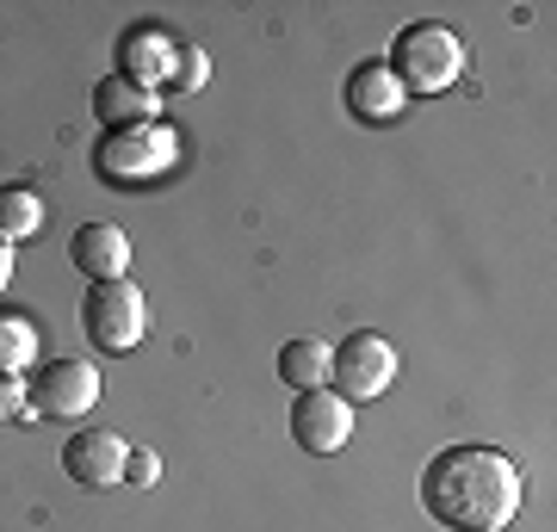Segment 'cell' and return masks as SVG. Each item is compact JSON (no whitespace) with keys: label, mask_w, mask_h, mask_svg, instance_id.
I'll return each mask as SVG.
<instances>
[{"label":"cell","mask_w":557,"mask_h":532,"mask_svg":"<svg viewBox=\"0 0 557 532\" xmlns=\"http://www.w3.org/2000/svg\"><path fill=\"white\" fill-rule=\"evenodd\" d=\"M421 508L453 532H502L520 514V471L496 446H446L421 471Z\"/></svg>","instance_id":"1"},{"label":"cell","mask_w":557,"mask_h":532,"mask_svg":"<svg viewBox=\"0 0 557 532\" xmlns=\"http://www.w3.org/2000/svg\"><path fill=\"white\" fill-rule=\"evenodd\" d=\"M384 69L397 75L403 94H446V87L465 75V44H458L453 25L416 20V25H403V32H397Z\"/></svg>","instance_id":"2"},{"label":"cell","mask_w":557,"mask_h":532,"mask_svg":"<svg viewBox=\"0 0 557 532\" xmlns=\"http://www.w3.org/2000/svg\"><path fill=\"white\" fill-rule=\"evenodd\" d=\"M81 329L100 354H131L149 329V304L131 279H106V285H87L81 297Z\"/></svg>","instance_id":"3"},{"label":"cell","mask_w":557,"mask_h":532,"mask_svg":"<svg viewBox=\"0 0 557 532\" xmlns=\"http://www.w3.org/2000/svg\"><path fill=\"white\" fill-rule=\"evenodd\" d=\"M329 384H335L341 403H372V396H384L397 384V347L384 335H372V329H359V335H347L335 347Z\"/></svg>","instance_id":"4"},{"label":"cell","mask_w":557,"mask_h":532,"mask_svg":"<svg viewBox=\"0 0 557 532\" xmlns=\"http://www.w3.org/2000/svg\"><path fill=\"white\" fill-rule=\"evenodd\" d=\"M168 161H174V131L161 119L137 124V131H112V137L94 149V168H100V180H112V186H143V180H156Z\"/></svg>","instance_id":"5"},{"label":"cell","mask_w":557,"mask_h":532,"mask_svg":"<svg viewBox=\"0 0 557 532\" xmlns=\"http://www.w3.org/2000/svg\"><path fill=\"white\" fill-rule=\"evenodd\" d=\"M100 372L87 366V359H50L38 372V384H25V396H32V409L50 415V421H81V415L100 403Z\"/></svg>","instance_id":"6"},{"label":"cell","mask_w":557,"mask_h":532,"mask_svg":"<svg viewBox=\"0 0 557 532\" xmlns=\"http://www.w3.org/2000/svg\"><path fill=\"white\" fill-rule=\"evenodd\" d=\"M292 440L317 458L341 453L354 440V403H341L329 384L322 391H298V403H292Z\"/></svg>","instance_id":"7"},{"label":"cell","mask_w":557,"mask_h":532,"mask_svg":"<svg viewBox=\"0 0 557 532\" xmlns=\"http://www.w3.org/2000/svg\"><path fill=\"white\" fill-rule=\"evenodd\" d=\"M124 458H131V446H124L119 434L81 428V434H69V446H62V471H69V483H81V490H112V483H124Z\"/></svg>","instance_id":"8"},{"label":"cell","mask_w":557,"mask_h":532,"mask_svg":"<svg viewBox=\"0 0 557 532\" xmlns=\"http://www.w3.org/2000/svg\"><path fill=\"white\" fill-rule=\"evenodd\" d=\"M174 69H180V44L168 38V32H156V25H131V32L119 38V75L124 81L168 94Z\"/></svg>","instance_id":"9"},{"label":"cell","mask_w":557,"mask_h":532,"mask_svg":"<svg viewBox=\"0 0 557 532\" xmlns=\"http://www.w3.org/2000/svg\"><path fill=\"white\" fill-rule=\"evenodd\" d=\"M69 260H75V273L94 279V285L124 279L131 273V236H124L119 223H87V230H75V242H69Z\"/></svg>","instance_id":"10"},{"label":"cell","mask_w":557,"mask_h":532,"mask_svg":"<svg viewBox=\"0 0 557 532\" xmlns=\"http://www.w3.org/2000/svg\"><path fill=\"white\" fill-rule=\"evenodd\" d=\"M156 112H161L156 87H137V81H124V75H106L100 87H94V119H100L106 131H137V124H156Z\"/></svg>","instance_id":"11"},{"label":"cell","mask_w":557,"mask_h":532,"mask_svg":"<svg viewBox=\"0 0 557 532\" xmlns=\"http://www.w3.org/2000/svg\"><path fill=\"white\" fill-rule=\"evenodd\" d=\"M403 87H397V75L384 69V62H359L354 75H347V112L354 119H366V124H391L403 112Z\"/></svg>","instance_id":"12"},{"label":"cell","mask_w":557,"mask_h":532,"mask_svg":"<svg viewBox=\"0 0 557 532\" xmlns=\"http://www.w3.org/2000/svg\"><path fill=\"white\" fill-rule=\"evenodd\" d=\"M329 359H335V347L317 335H298L278 347V384H292V396L298 391H322L329 384Z\"/></svg>","instance_id":"13"},{"label":"cell","mask_w":557,"mask_h":532,"mask_svg":"<svg viewBox=\"0 0 557 532\" xmlns=\"http://www.w3.org/2000/svg\"><path fill=\"white\" fill-rule=\"evenodd\" d=\"M44 223V198L32 186H0V242H32Z\"/></svg>","instance_id":"14"},{"label":"cell","mask_w":557,"mask_h":532,"mask_svg":"<svg viewBox=\"0 0 557 532\" xmlns=\"http://www.w3.org/2000/svg\"><path fill=\"white\" fill-rule=\"evenodd\" d=\"M32 359H38V329H32V316L0 310V372H25Z\"/></svg>","instance_id":"15"},{"label":"cell","mask_w":557,"mask_h":532,"mask_svg":"<svg viewBox=\"0 0 557 532\" xmlns=\"http://www.w3.org/2000/svg\"><path fill=\"white\" fill-rule=\"evenodd\" d=\"M20 415H25V378L0 372V421H20Z\"/></svg>","instance_id":"16"},{"label":"cell","mask_w":557,"mask_h":532,"mask_svg":"<svg viewBox=\"0 0 557 532\" xmlns=\"http://www.w3.org/2000/svg\"><path fill=\"white\" fill-rule=\"evenodd\" d=\"M124 477H131V483H143V490H149V483H156V477H161L156 453H131V458H124Z\"/></svg>","instance_id":"17"},{"label":"cell","mask_w":557,"mask_h":532,"mask_svg":"<svg viewBox=\"0 0 557 532\" xmlns=\"http://www.w3.org/2000/svg\"><path fill=\"white\" fill-rule=\"evenodd\" d=\"M7 285H13V248L0 242V292H7Z\"/></svg>","instance_id":"18"}]
</instances>
